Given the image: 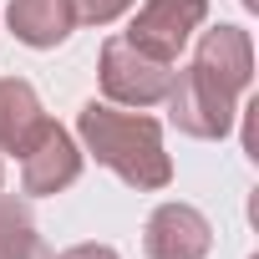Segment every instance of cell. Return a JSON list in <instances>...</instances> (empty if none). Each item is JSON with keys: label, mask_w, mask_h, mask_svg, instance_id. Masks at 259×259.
<instances>
[{"label": "cell", "mask_w": 259, "mask_h": 259, "mask_svg": "<svg viewBox=\"0 0 259 259\" xmlns=\"http://www.w3.org/2000/svg\"><path fill=\"white\" fill-rule=\"evenodd\" d=\"M168 122L188 138H203V143H219L234 133L239 122V97L229 87H219L213 76H203L198 66H183L173 71V87H168Z\"/></svg>", "instance_id": "3"}, {"label": "cell", "mask_w": 259, "mask_h": 259, "mask_svg": "<svg viewBox=\"0 0 259 259\" xmlns=\"http://www.w3.org/2000/svg\"><path fill=\"white\" fill-rule=\"evenodd\" d=\"M97 81H102V97L117 107H158L173 87V61L138 51L127 36H107L102 61H97Z\"/></svg>", "instance_id": "2"}, {"label": "cell", "mask_w": 259, "mask_h": 259, "mask_svg": "<svg viewBox=\"0 0 259 259\" xmlns=\"http://www.w3.org/2000/svg\"><path fill=\"white\" fill-rule=\"evenodd\" d=\"M0 183H6V163H0Z\"/></svg>", "instance_id": "13"}, {"label": "cell", "mask_w": 259, "mask_h": 259, "mask_svg": "<svg viewBox=\"0 0 259 259\" xmlns=\"http://www.w3.org/2000/svg\"><path fill=\"white\" fill-rule=\"evenodd\" d=\"M76 178H81V143L61 122L46 117L36 127V138L26 143V153H21V188L31 198H51V193L71 188Z\"/></svg>", "instance_id": "5"}, {"label": "cell", "mask_w": 259, "mask_h": 259, "mask_svg": "<svg viewBox=\"0 0 259 259\" xmlns=\"http://www.w3.org/2000/svg\"><path fill=\"white\" fill-rule=\"evenodd\" d=\"M208 244H213V229L193 203H158L143 229L148 259H203Z\"/></svg>", "instance_id": "6"}, {"label": "cell", "mask_w": 259, "mask_h": 259, "mask_svg": "<svg viewBox=\"0 0 259 259\" xmlns=\"http://www.w3.org/2000/svg\"><path fill=\"white\" fill-rule=\"evenodd\" d=\"M0 259H56V254L46 249V239L31 224H16V229L0 234Z\"/></svg>", "instance_id": "10"}, {"label": "cell", "mask_w": 259, "mask_h": 259, "mask_svg": "<svg viewBox=\"0 0 259 259\" xmlns=\"http://www.w3.org/2000/svg\"><path fill=\"white\" fill-rule=\"evenodd\" d=\"M6 26H11V36L21 46L51 51L76 31V16H71V0H11Z\"/></svg>", "instance_id": "8"}, {"label": "cell", "mask_w": 259, "mask_h": 259, "mask_svg": "<svg viewBox=\"0 0 259 259\" xmlns=\"http://www.w3.org/2000/svg\"><path fill=\"white\" fill-rule=\"evenodd\" d=\"M133 6L138 0H71V16H76V26H112Z\"/></svg>", "instance_id": "11"}, {"label": "cell", "mask_w": 259, "mask_h": 259, "mask_svg": "<svg viewBox=\"0 0 259 259\" xmlns=\"http://www.w3.org/2000/svg\"><path fill=\"white\" fill-rule=\"evenodd\" d=\"M41 122H46V112H41L36 87L21 81V76H0V153L21 158Z\"/></svg>", "instance_id": "9"}, {"label": "cell", "mask_w": 259, "mask_h": 259, "mask_svg": "<svg viewBox=\"0 0 259 259\" xmlns=\"http://www.w3.org/2000/svg\"><path fill=\"white\" fill-rule=\"evenodd\" d=\"M56 259H122L112 244H71V249H61Z\"/></svg>", "instance_id": "12"}, {"label": "cell", "mask_w": 259, "mask_h": 259, "mask_svg": "<svg viewBox=\"0 0 259 259\" xmlns=\"http://www.w3.org/2000/svg\"><path fill=\"white\" fill-rule=\"evenodd\" d=\"M81 153H92L102 168H112L127 188L158 193L173 183V158L163 148V122L148 112H122L117 102H87L76 112Z\"/></svg>", "instance_id": "1"}, {"label": "cell", "mask_w": 259, "mask_h": 259, "mask_svg": "<svg viewBox=\"0 0 259 259\" xmlns=\"http://www.w3.org/2000/svg\"><path fill=\"white\" fill-rule=\"evenodd\" d=\"M193 66L203 76H213L219 87H229L234 97H244L249 81H254V41H249V31L244 26H213V31H203V41L193 51Z\"/></svg>", "instance_id": "7"}, {"label": "cell", "mask_w": 259, "mask_h": 259, "mask_svg": "<svg viewBox=\"0 0 259 259\" xmlns=\"http://www.w3.org/2000/svg\"><path fill=\"white\" fill-rule=\"evenodd\" d=\"M203 21H208V0H143L122 36L158 61H178V51L193 41Z\"/></svg>", "instance_id": "4"}]
</instances>
